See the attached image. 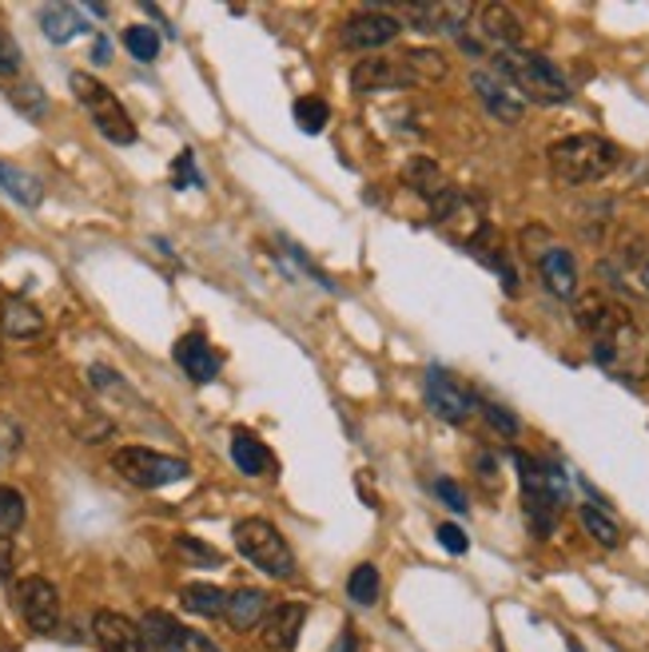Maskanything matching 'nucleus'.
<instances>
[{"label": "nucleus", "instance_id": "79ce46f5", "mask_svg": "<svg viewBox=\"0 0 649 652\" xmlns=\"http://www.w3.org/2000/svg\"><path fill=\"white\" fill-rule=\"evenodd\" d=\"M92 60H96V64H108V60H112V44H108L104 37L96 40V48H92Z\"/></svg>", "mask_w": 649, "mask_h": 652}, {"label": "nucleus", "instance_id": "4468645a", "mask_svg": "<svg viewBox=\"0 0 649 652\" xmlns=\"http://www.w3.org/2000/svg\"><path fill=\"white\" fill-rule=\"evenodd\" d=\"M475 29L482 32V40L495 44L498 52L522 48V24H518V17L507 4H482V9H475Z\"/></svg>", "mask_w": 649, "mask_h": 652}, {"label": "nucleus", "instance_id": "58836bf2", "mask_svg": "<svg viewBox=\"0 0 649 652\" xmlns=\"http://www.w3.org/2000/svg\"><path fill=\"white\" fill-rule=\"evenodd\" d=\"M17 450H20V430L12 422H0V470L12 462Z\"/></svg>", "mask_w": 649, "mask_h": 652}, {"label": "nucleus", "instance_id": "aec40b11", "mask_svg": "<svg viewBox=\"0 0 649 652\" xmlns=\"http://www.w3.org/2000/svg\"><path fill=\"white\" fill-rule=\"evenodd\" d=\"M40 29H44V37L52 44H68V40L84 37L88 24L84 12L72 9V4H48V9H40Z\"/></svg>", "mask_w": 649, "mask_h": 652}, {"label": "nucleus", "instance_id": "dca6fc26", "mask_svg": "<svg viewBox=\"0 0 649 652\" xmlns=\"http://www.w3.org/2000/svg\"><path fill=\"white\" fill-rule=\"evenodd\" d=\"M44 331V314L29 303V299H20V294H4L0 299V334L4 339H20L29 342Z\"/></svg>", "mask_w": 649, "mask_h": 652}, {"label": "nucleus", "instance_id": "c756f323", "mask_svg": "<svg viewBox=\"0 0 649 652\" xmlns=\"http://www.w3.org/2000/svg\"><path fill=\"white\" fill-rule=\"evenodd\" d=\"M124 48L140 64H152L160 57V32L148 29V24H132V29H124Z\"/></svg>", "mask_w": 649, "mask_h": 652}, {"label": "nucleus", "instance_id": "4be33fe9", "mask_svg": "<svg viewBox=\"0 0 649 652\" xmlns=\"http://www.w3.org/2000/svg\"><path fill=\"white\" fill-rule=\"evenodd\" d=\"M0 191L17 199L20 208H40V199H44V188H40L37 175L9 160H0Z\"/></svg>", "mask_w": 649, "mask_h": 652}, {"label": "nucleus", "instance_id": "6e6552de", "mask_svg": "<svg viewBox=\"0 0 649 652\" xmlns=\"http://www.w3.org/2000/svg\"><path fill=\"white\" fill-rule=\"evenodd\" d=\"M422 394H427V407L435 418L450 425H462L470 414H475V394H470L462 382H455L442 367H430L427 379H422Z\"/></svg>", "mask_w": 649, "mask_h": 652}, {"label": "nucleus", "instance_id": "7c9ffc66", "mask_svg": "<svg viewBox=\"0 0 649 652\" xmlns=\"http://www.w3.org/2000/svg\"><path fill=\"white\" fill-rule=\"evenodd\" d=\"M9 100L20 108V112L29 116V120H44V112H48V96L40 92L37 84H17V88H9Z\"/></svg>", "mask_w": 649, "mask_h": 652}, {"label": "nucleus", "instance_id": "20e7f679", "mask_svg": "<svg viewBox=\"0 0 649 652\" xmlns=\"http://www.w3.org/2000/svg\"><path fill=\"white\" fill-rule=\"evenodd\" d=\"M72 92L84 104V112L92 116L96 132L104 136L108 143H136V123L128 116V108L116 100V92H108L104 84L88 72H72Z\"/></svg>", "mask_w": 649, "mask_h": 652}, {"label": "nucleus", "instance_id": "e433bc0d", "mask_svg": "<svg viewBox=\"0 0 649 652\" xmlns=\"http://www.w3.org/2000/svg\"><path fill=\"white\" fill-rule=\"evenodd\" d=\"M203 175L196 171V156L191 152H180V160H176V188H200Z\"/></svg>", "mask_w": 649, "mask_h": 652}, {"label": "nucleus", "instance_id": "bb28decb", "mask_svg": "<svg viewBox=\"0 0 649 652\" xmlns=\"http://www.w3.org/2000/svg\"><path fill=\"white\" fill-rule=\"evenodd\" d=\"M379 589H382V576L379 569L367 561V565H355L351 576H347V596H351L355 605H375L379 601Z\"/></svg>", "mask_w": 649, "mask_h": 652}, {"label": "nucleus", "instance_id": "393cba45", "mask_svg": "<svg viewBox=\"0 0 649 652\" xmlns=\"http://www.w3.org/2000/svg\"><path fill=\"white\" fill-rule=\"evenodd\" d=\"M578 521H582V530L590 533L598 545H606V549H618L621 545L618 521H613L610 513L602 510V505H582V510H578Z\"/></svg>", "mask_w": 649, "mask_h": 652}, {"label": "nucleus", "instance_id": "f3484780", "mask_svg": "<svg viewBox=\"0 0 649 652\" xmlns=\"http://www.w3.org/2000/svg\"><path fill=\"white\" fill-rule=\"evenodd\" d=\"M538 271H542V283L550 294L558 299H573L578 291V263L566 247H546L542 255H538Z\"/></svg>", "mask_w": 649, "mask_h": 652}, {"label": "nucleus", "instance_id": "a211bd4d", "mask_svg": "<svg viewBox=\"0 0 649 652\" xmlns=\"http://www.w3.org/2000/svg\"><path fill=\"white\" fill-rule=\"evenodd\" d=\"M223 616H228V624L236 629V633H248V629H259L263 624V616H268V593L263 589H236V593L228 596V605H223Z\"/></svg>", "mask_w": 649, "mask_h": 652}, {"label": "nucleus", "instance_id": "2f4dec72", "mask_svg": "<svg viewBox=\"0 0 649 652\" xmlns=\"http://www.w3.org/2000/svg\"><path fill=\"white\" fill-rule=\"evenodd\" d=\"M478 410H482V418H487L490 425H495L502 438H518V430H522V422H518V414H510L507 407H498V402H478Z\"/></svg>", "mask_w": 649, "mask_h": 652}, {"label": "nucleus", "instance_id": "6ab92c4d", "mask_svg": "<svg viewBox=\"0 0 649 652\" xmlns=\"http://www.w3.org/2000/svg\"><path fill=\"white\" fill-rule=\"evenodd\" d=\"M578 322H582L593 339H618V334L630 327L626 314L613 303H606V299H582V303H578Z\"/></svg>", "mask_w": 649, "mask_h": 652}, {"label": "nucleus", "instance_id": "7ed1b4c3", "mask_svg": "<svg viewBox=\"0 0 649 652\" xmlns=\"http://www.w3.org/2000/svg\"><path fill=\"white\" fill-rule=\"evenodd\" d=\"M236 549L259 573L276 576V581H291L296 576V553L287 545L283 533L271 525L268 518H243L236 525Z\"/></svg>", "mask_w": 649, "mask_h": 652}, {"label": "nucleus", "instance_id": "473e14b6", "mask_svg": "<svg viewBox=\"0 0 649 652\" xmlns=\"http://www.w3.org/2000/svg\"><path fill=\"white\" fill-rule=\"evenodd\" d=\"M435 493H439V501L447 505V510H455V513H470V498H467V490H462L455 478H435Z\"/></svg>", "mask_w": 649, "mask_h": 652}, {"label": "nucleus", "instance_id": "c03bdc74", "mask_svg": "<svg viewBox=\"0 0 649 652\" xmlns=\"http://www.w3.org/2000/svg\"><path fill=\"white\" fill-rule=\"evenodd\" d=\"M641 283H646V291H649V263L641 267Z\"/></svg>", "mask_w": 649, "mask_h": 652}, {"label": "nucleus", "instance_id": "9d476101", "mask_svg": "<svg viewBox=\"0 0 649 652\" xmlns=\"http://www.w3.org/2000/svg\"><path fill=\"white\" fill-rule=\"evenodd\" d=\"M140 636L148 644V652H196V633L183 629L172 613L163 609H148L140 621Z\"/></svg>", "mask_w": 649, "mask_h": 652}, {"label": "nucleus", "instance_id": "412c9836", "mask_svg": "<svg viewBox=\"0 0 649 652\" xmlns=\"http://www.w3.org/2000/svg\"><path fill=\"white\" fill-rule=\"evenodd\" d=\"M231 462L243 470V478H263L271 470V450L248 430H236L231 434Z\"/></svg>", "mask_w": 649, "mask_h": 652}, {"label": "nucleus", "instance_id": "37998d69", "mask_svg": "<svg viewBox=\"0 0 649 652\" xmlns=\"http://www.w3.org/2000/svg\"><path fill=\"white\" fill-rule=\"evenodd\" d=\"M331 652H355V636H351V633H343V636H339V644H335Z\"/></svg>", "mask_w": 649, "mask_h": 652}, {"label": "nucleus", "instance_id": "a19ab883", "mask_svg": "<svg viewBox=\"0 0 649 652\" xmlns=\"http://www.w3.org/2000/svg\"><path fill=\"white\" fill-rule=\"evenodd\" d=\"M12 573V538L0 533V581H9Z\"/></svg>", "mask_w": 649, "mask_h": 652}, {"label": "nucleus", "instance_id": "c85d7f7f", "mask_svg": "<svg viewBox=\"0 0 649 652\" xmlns=\"http://www.w3.org/2000/svg\"><path fill=\"white\" fill-rule=\"evenodd\" d=\"M327 120H331V108H327V100H319V96H303V100H296L299 132L319 136L327 128Z\"/></svg>", "mask_w": 649, "mask_h": 652}, {"label": "nucleus", "instance_id": "cd10ccee", "mask_svg": "<svg viewBox=\"0 0 649 652\" xmlns=\"http://www.w3.org/2000/svg\"><path fill=\"white\" fill-rule=\"evenodd\" d=\"M24 518H29V501H24V493H20L17 485H0V533H4V538L20 533Z\"/></svg>", "mask_w": 649, "mask_h": 652}, {"label": "nucleus", "instance_id": "f8f14e48", "mask_svg": "<svg viewBox=\"0 0 649 652\" xmlns=\"http://www.w3.org/2000/svg\"><path fill=\"white\" fill-rule=\"evenodd\" d=\"M92 636L100 644V652H148V644L140 636V624L128 621L116 609H100L92 616Z\"/></svg>", "mask_w": 649, "mask_h": 652}, {"label": "nucleus", "instance_id": "0eeeda50", "mask_svg": "<svg viewBox=\"0 0 649 652\" xmlns=\"http://www.w3.org/2000/svg\"><path fill=\"white\" fill-rule=\"evenodd\" d=\"M399 37H402V20L382 9L355 12V17L343 20V29H339V44L351 48V52H375V48L395 44Z\"/></svg>", "mask_w": 649, "mask_h": 652}, {"label": "nucleus", "instance_id": "1a4fd4ad", "mask_svg": "<svg viewBox=\"0 0 649 652\" xmlns=\"http://www.w3.org/2000/svg\"><path fill=\"white\" fill-rule=\"evenodd\" d=\"M303 624H307V605H299V601H283V605L268 609V616H263V624H259L263 649L268 652H296Z\"/></svg>", "mask_w": 649, "mask_h": 652}, {"label": "nucleus", "instance_id": "39448f33", "mask_svg": "<svg viewBox=\"0 0 649 652\" xmlns=\"http://www.w3.org/2000/svg\"><path fill=\"white\" fill-rule=\"evenodd\" d=\"M112 470L124 478V482L140 485V490H163V485L183 482L191 473V465L183 458L160 454V450H148V445H124L112 454Z\"/></svg>", "mask_w": 649, "mask_h": 652}, {"label": "nucleus", "instance_id": "a18cd8bd", "mask_svg": "<svg viewBox=\"0 0 649 652\" xmlns=\"http://www.w3.org/2000/svg\"><path fill=\"white\" fill-rule=\"evenodd\" d=\"M0 299H4V294H0Z\"/></svg>", "mask_w": 649, "mask_h": 652}, {"label": "nucleus", "instance_id": "ea45409f", "mask_svg": "<svg viewBox=\"0 0 649 652\" xmlns=\"http://www.w3.org/2000/svg\"><path fill=\"white\" fill-rule=\"evenodd\" d=\"M478 478H482V482L487 485H495L498 482V462H495V454H478Z\"/></svg>", "mask_w": 649, "mask_h": 652}, {"label": "nucleus", "instance_id": "ddd939ff", "mask_svg": "<svg viewBox=\"0 0 649 652\" xmlns=\"http://www.w3.org/2000/svg\"><path fill=\"white\" fill-rule=\"evenodd\" d=\"M351 88L355 92H391V88H411V80H407L399 60L367 57L351 68Z\"/></svg>", "mask_w": 649, "mask_h": 652}, {"label": "nucleus", "instance_id": "4c0bfd02", "mask_svg": "<svg viewBox=\"0 0 649 652\" xmlns=\"http://www.w3.org/2000/svg\"><path fill=\"white\" fill-rule=\"evenodd\" d=\"M439 545L447 549V553H455V558H462L470 549V538L459 530V525H439Z\"/></svg>", "mask_w": 649, "mask_h": 652}, {"label": "nucleus", "instance_id": "f704fd0d", "mask_svg": "<svg viewBox=\"0 0 649 652\" xmlns=\"http://www.w3.org/2000/svg\"><path fill=\"white\" fill-rule=\"evenodd\" d=\"M176 545H180V553H188V558L196 561V565H223L220 549H216V545H203V541L188 538V533H183V538L176 541Z\"/></svg>", "mask_w": 649, "mask_h": 652}, {"label": "nucleus", "instance_id": "b1692460", "mask_svg": "<svg viewBox=\"0 0 649 652\" xmlns=\"http://www.w3.org/2000/svg\"><path fill=\"white\" fill-rule=\"evenodd\" d=\"M402 175H407V183H411V188L419 191L427 203H435V199H439L442 191L450 188L447 175L439 171V163H435V160H422V156H415V160L407 163V171H402Z\"/></svg>", "mask_w": 649, "mask_h": 652}, {"label": "nucleus", "instance_id": "72a5a7b5", "mask_svg": "<svg viewBox=\"0 0 649 652\" xmlns=\"http://www.w3.org/2000/svg\"><path fill=\"white\" fill-rule=\"evenodd\" d=\"M402 17L411 20V29L435 32L442 20V4H402Z\"/></svg>", "mask_w": 649, "mask_h": 652}, {"label": "nucleus", "instance_id": "c9c22d12", "mask_svg": "<svg viewBox=\"0 0 649 652\" xmlns=\"http://www.w3.org/2000/svg\"><path fill=\"white\" fill-rule=\"evenodd\" d=\"M20 72V48L9 32L0 29V77H17Z\"/></svg>", "mask_w": 649, "mask_h": 652}, {"label": "nucleus", "instance_id": "f257e3e1", "mask_svg": "<svg viewBox=\"0 0 649 652\" xmlns=\"http://www.w3.org/2000/svg\"><path fill=\"white\" fill-rule=\"evenodd\" d=\"M495 77L507 80L522 100H535V104H566L573 96L562 68L542 52H526V48L495 52Z\"/></svg>", "mask_w": 649, "mask_h": 652}, {"label": "nucleus", "instance_id": "5701e85b", "mask_svg": "<svg viewBox=\"0 0 649 652\" xmlns=\"http://www.w3.org/2000/svg\"><path fill=\"white\" fill-rule=\"evenodd\" d=\"M402 72H407V80L415 84H435V80L447 77V57L442 52H435V48H411V52H402L399 57Z\"/></svg>", "mask_w": 649, "mask_h": 652}, {"label": "nucleus", "instance_id": "423d86ee", "mask_svg": "<svg viewBox=\"0 0 649 652\" xmlns=\"http://www.w3.org/2000/svg\"><path fill=\"white\" fill-rule=\"evenodd\" d=\"M12 596H17V609H20V616H24V624H29L32 633H40V636L57 633L60 593L48 576H20L17 593Z\"/></svg>", "mask_w": 649, "mask_h": 652}, {"label": "nucleus", "instance_id": "f03ea898", "mask_svg": "<svg viewBox=\"0 0 649 652\" xmlns=\"http://www.w3.org/2000/svg\"><path fill=\"white\" fill-rule=\"evenodd\" d=\"M618 160H621L618 143H610L606 136H593V132L566 136V140L550 143V152H546V163L555 171V180L566 183V188L606 180L618 168Z\"/></svg>", "mask_w": 649, "mask_h": 652}, {"label": "nucleus", "instance_id": "a878e982", "mask_svg": "<svg viewBox=\"0 0 649 652\" xmlns=\"http://www.w3.org/2000/svg\"><path fill=\"white\" fill-rule=\"evenodd\" d=\"M223 605H228V593L216 585H188L183 589V609L196 616H208V621H216V616H223Z\"/></svg>", "mask_w": 649, "mask_h": 652}, {"label": "nucleus", "instance_id": "2eb2a0df", "mask_svg": "<svg viewBox=\"0 0 649 652\" xmlns=\"http://www.w3.org/2000/svg\"><path fill=\"white\" fill-rule=\"evenodd\" d=\"M176 362L191 382H216L220 379V354L211 350V342L203 334H183L176 342Z\"/></svg>", "mask_w": 649, "mask_h": 652}, {"label": "nucleus", "instance_id": "9b49d317", "mask_svg": "<svg viewBox=\"0 0 649 652\" xmlns=\"http://www.w3.org/2000/svg\"><path fill=\"white\" fill-rule=\"evenodd\" d=\"M470 88H475L482 108H487L498 123H518L526 116V100L507 84V80H498L495 72H475V77H470Z\"/></svg>", "mask_w": 649, "mask_h": 652}]
</instances>
